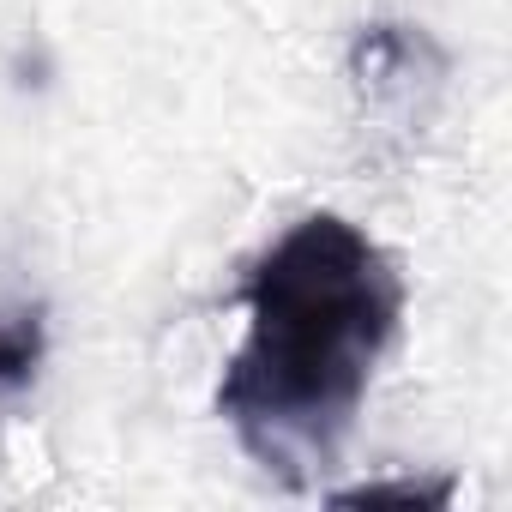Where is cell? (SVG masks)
Returning a JSON list of instances; mask_svg holds the SVG:
<instances>
[{"instance_id": "6da1fadb", "label": "cell", "mask_w": 512, "mask_h": 512, "mask_svg": "<svg viewBox=\"0 0 512 512\" xmlns=\"http://www.w3.org/2000/svg\"><path fill=\"white\" fill-rule=\"evenodd\" d=\"M247 338L235 344L217 416L284 488L326 476L362 416L380 356L404 320V278L356 223L308 211L241 278Z\"/></svg>"}, {"instance_id": "7a4b0ae2", "label": "cell", "mask_w": 512, "mask_h": 512, "mask_svg": "<svg viewBox=\"0 0 512 512\" xmlns=\"http://www.w3.org/2000/svg\"><path fill=\"white\" fill-rule=\"evenodd\" d=\"M43 362V308H19L0 320V398L25 392Z\"/></svg>"}, {"instance_id": "3957f363", "label": "cell", "mask_w": 512, "mask_h": 512, "mask_svg": "<svg viewBox=\"0 0 512 512\" xmlns=\"http://www.w3.org/2000/svg\"><path fill=\"white\" fill-rule=\"evenodd\" d=\"M350 500H416V506H440V500H446V482H434V488L392 482V488H356V494H338V506H350Z\"/></svg>"}]
</instances>
